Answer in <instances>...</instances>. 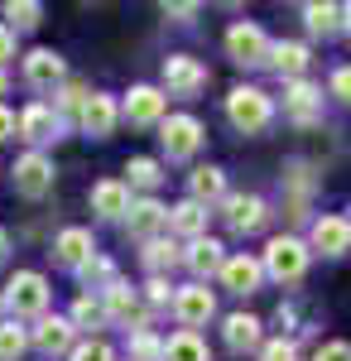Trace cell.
I'll use <instances>...</instances> for the list:
<instances>
[{
  "mask_svg": "<svg viewBox=\"0 0 351 361\" xmlns=\"http://www.w3.org/2000/svg\"><path fill=\"white\" fill-rule=\"evenodd\" d=\"M308 260H313V250L298 236H274L270 246H265V255H260L265 275L279 279V284H298V279L308 275Z\"/></svg>",
  "mask_w": 351,
  "mask_h": 361,
  "instance_id": "1",
  "label": "cell"
},
{
  "mask_svg": "<svg viewBox=\"0 0 351 361\" xmlns=\"http://www.w3.org/2000/svg\"><path fill=\"white\" fill-rule=\"evenodd\" d=\"M226 116H231V126H236L241 135H260V130L274 121V102L260 92V87H231Z\"/></svg>",
  "mask_w": 351,
  "mask_h": 361,
  "instance_id": "2",
  "label": "cell"
},
{
  "mask_svg": "<svg viewBox=\"0 0 351 361\" xmlns=\"http://www.w3.org/2000/svg\"><path fill=\"white\" fill-rule=\"evenodd\" d=\"M5 308L15 313V318H44L49 313V279L39 275V270H20V275L5 284Z\"/></svg>",
  "mask_w": 351,
  "mask_h": 361,
  "instance_id": "3",
  "label": "cell"
},
{
  "mask_svg": "<svg viewBox=\"0 0 351 361\" xmlns=\"http://www.w3.org/2000/svg\"><path fill=\"white\" fill-rule=\"evenodd\" d=\"M226 54L236 58L241 68H255V63L270 58V39H265V29L255 25V20H236V25L226 29Z\"/></svg>",
  "mask_w": 351,
  "mask_h": 361,
  "instance_id": "4",
  "label": "cell"
},
{
  "mask_svg": "<svg viewBox=\"0 0 351 361\" xmlns=\"http://www.w3.org/2000/svg\"><path fill=\"white\" fill-rule=\"evenodd\" d=\"M159 140L168 149V159H192L202 149V126H197V116H164Z\"/></svg>",
  "mask_w": 351,
  "mask_h": 361,
  "instance_id": "5",
  "label": "cell"
},
{
  "mask_svg": "<svg viewBox=\"0 0 351 361\" xmlns=\"http://www.w3.org/2000/svg\"><path fill=\"white\" fill-rule=\"evenodd\" d=\"M49 188H54V159L44 149H29L25 159H15V193L44 197Z\"/></svg>",
  "mask_w": 351,
  "mask_h": 361,
  "instance_id": "6",
  "label": "cell"
},
{
  "mask_svg": "<svg viewBox=\"0 0 351 361\" xmlns=\"http://www.w3.org/2000/svg\"><path fill=\"white\" fill-rule=\"evenodd\" d=\"M25 82L34 92H58V87L68 82L63 54H54V49H29L25 54Z\"/></svg>",
  "mask_w": 351,
  "mask_h": 361,
  "instance_id": "7",
  "label": "cell"
},
{
  "mask_svg": "<svg viewBox=\"0 0 351 361\" xmlns=\"http://www.w3.org/2000/svg\"><path fill=\"white\" fill-rule=\"evenodd\" d=\"M116 121H121V106H116V97H106V92H92L78 111L82 135H92V140H106L116 130Z\"/></svg>",
  "mask_w": 351,
  "mask_h": 361,
  "instance_id": "8",
  "label": "cell"
},
{
  "mask_svg": "<svg viewBox=\"0 0 351 361\" xmlns=\"http://www.w3.org/2000/svg\"><path fill=\"white\" fill-rule=\"evenodd\" d=\"M164 87H168L173 97H197V92L207 87V68H202L197 58H183V54L164 58Z\"/></svg>",
  "mask_w": 351,
  "mask_h": 361,
  "instance_id": "9",
  "label": "cell"
},
{
  "mask_svg": "<svg viewBox=\"0 0 351 361\" xmlns=\"http://www.w3.org/2000/svg\"><path fill=\"white\" fill-rule=\"evenodd\" d=\"M173 313H178V323H183L188 333H197V328L216 313L212 289H207V284H188V289H178V294H173Z\"/></svg>",
  "mask_w": 351,
  "mask_h": 361,
  "instance_id": "10",
  "label": "cell"
},
{
  "mask_svg": "<svg viewBox=\"0 0 351 361\" xmlns=\"http://www.w3.org/2000/svg\"><path fill=\"white\" fill-rule=\"evenodd\" d=\"M73 318H54V313H44L39 318V328L29 333V347H39L44 357H63V352H73Z\"/></svg>",
  "mask_w": 351,
  "mask_h": 361,
  "instance_id": "11",
  "label": "cell"
},
{
  "mask_svg": "<svg viewBox=\"0 0 351 361\" xmlns=\"http://www.w3.org/2000/svg\"><path fill=\"white\" fill-rule=\"evenodd\" d=\"M183 265L197 275V284H207L212 275H221V265H226V246L212 241V236H197V241L183 246Z\"/></svg>",
  "mask_w": 351,
  "mask_h": 361,
  "instance_id": "12",
  "label": "cell"
},
{
  "mask_svg": "<svg viewBox=\"0 0 351 361\" xmlns=\"http://www.w3.org/2000/svg\"><path fill=\"white\" fill-rule=\"evenodd\" d=\"M260 279H265V265L255 260V255H226V265H221V284L231 289V294H241V299H250L255 289H260Z\"/></svg>",
  "mask_w": 351,
  "mask_h": 361,
  "instance_id": "13",
  "label": "cell"
},
{
  "mask_svg": "<svg viewBox=\"0 0 351 361\" xmlns=\"http://www.w3.org/2000/svg\"><path fill=\"white\" fill-rule=\"evenodd\" d=\"M221 212H226V222H231V231H260L265 226V197H255V193H226V202H221Z\"/></svg>",
  "mask_w": 351,
  "mask_h": 361,
  "instance_id": "14",
  "label": "cell"
},
{
  "mask_svg": "<svg viewBox=\"0 0 351 361\" xmlns=\"http://www.w3.org/2000/svg\"><path fill=\"white\" fill-rule=\"evenodd\" d=\"M164 92L159 87H130V97H125V106H121V116L130 121V126H159L164 121Z\"/></svg>",
  "mask_w": 351,
  "mask_h": 361,
  "instance_id": "15",
  "label": "cell"
},
{
  "mask_svg": "<svg viewBox=\"0 0 351 361\" xmlns=\"http://www.w3.org/2000/svg\"><path fill=\"white\" fill-rule=\"evenodd\" d=\"M58 130H63V121H58L54 106L34 102V106H25V111H20V135H25L29 145H54Z\"/></svg>",
  "mask_w": 351,
  "mask_h": 361,
  "instance_id": "16",
  "label": "cell"
},
{
  "mask_svg": "<svg viewBox=\"0 0 351 361\" xmlns=\"http://www.w3.org/2000/svg\"><path fill=\"white\" fill-rule=\"evenodd\" d=\"M308 250H323V255H347L351 250V226L347 217H318L308 231Z\"/></svg>",
  "mask_w": 351,
  "mask_h": 361,
  "instance_id": "17",
  "label": "cell"
},
{
  "mask_svg": "<svg viewBox=\"0 0 351 361\" xmlns=\"http://www.w3.org/2000/svg\"><path fill=\"white\" fill-rule=\"evenodd\" d=\"M54 255H58V265L82 270V265L97 255V241H92V231H87V226H68V231L54 241Z\"/></svg>",
  "mask_w": 351,
  "mask_h": 361,
  "instance_id": "18",
  "label": "cell"
},
{
  "mask_svg": "<svg viewBox=\"0 0 351 361\" xmlns=\"http://www.w3.org/2000/svg\"><path fill=\"white\" fill-rule=\"evenodd\" d=\"M125 226L149 241V236H159V226H168V207H164L159 197H135L130 212H125Z\"/></svg>",
  "mask_w": 351,
  "mask_h": 361,
  "instance_id": "19",
  "label": "cell"
},
{
  "mask_svg": "<svg viewBox=\"0 0 351 361\" xmlns=\"http://www.w3.org/2000/svg\"><path fill=\"white\" fill-rule=\"evenodd\" d=\"M130 188L121 183V178H106V183H97L92 188V212H101V217H111V222H125V212H130Z\"/></svg>",
  "mask_w": 351,
  "mask_h": 361,
  "instance_id": "20",
  "label": "cell"
},
{
  "mask_svg": "<svg viewBox=\"0 0 351 361\" xmlns=\"http://www.w3.org/2000/svg\"><path fill=\"white\" fill-rule=\"evenodd\" d=\"M318 106H323V92H318L313 82L298 78V82L284 87V111L294 116L298 126H313V121H318Z\"/></svg>",
  "mask_w": 351,
  "mask_h": 361,
  "instance_id": "21",
  "label": "cell"
},
{
  "mask_svg": "<svg viewBox=\"0 0 351 361\" xmlns=\"http://www.w3.org/2000/svg\"><path fill=\"white\" fill-rule=\"evenodd\" d=\"M270 63L279 78H289V82H298L303 78V68H308V49L303 44H294V39H279V44H270Z\"/></svg>",
  "mask_w": 351,
  "mask_h": 361,
  "instance_id": "22",
  "label": "cell"
},
{
  "mask_svg": "<svg viewBox=\"0 0 351 361\" xmlns=\"http://www.w3.org/2000/svg\"><path fill=\"white\" fill-rule=\"evenodd\" d=\"M188 197H192V202H202V207H212V202H226V173H221V169H212V164L192 169Z\"/></svg>",
  "mask_w": 351,
  "mask_h": 361,
  "instance_id": "23",
  "label": "cell"
},
{
  "mask_svg": "<svg viewBox=\"0 0 351 361\" xmlns=\"http://www.w3.org/2000/svg\"><path fill=\"white\" fill-rule=\"evenodd\" d=\"M221 337H226L231 352H250V347H260V318L255 313H226Z\"/></svg>",
  "mask_w": 351,
  "mask_h": 361,
  "instance_id": "24",
  "label": "cell"
},
{
  "mask_svg": "<svg viewBox=\"0 0 351 361\" xmlns=\"http://www.w3.org/2000/svg\"><path fill=\"white\" fill-rule=\"evenodd\" d=\"M168 231H178V236H188V241H197V236H207V207L202 202H178V207H168Z\"/></svg>",
  "mask_w": 351,
  "mask_h": 361,
  "instance_id": "25",
  "label": "cell"
},
{
  "mask_svg": "<svg viewBox=\"0 0 351 361\" xmlns=\"http://www.w3.org/2000/svg\"><path fill=\"white\" fill-rule=\"evenodd\" d=\"M101 294H106V318H116V323H130V318H135V323H144L140 299H135V289H130V284H121V279H116L111 289H101Z\"/></svg>",
  "mask_w": 351,
  "mask_h": 361,
  "instance_id": "26",
  "label": "cell"
},
{
  "mask_svg": "<svg viewBox=\"0 0 351 361\" xmlns=\"http://www.w3.org/2000/svg\"><path fill=\"white\" fill-rule=\"evenodd\" d=\"M303 25H308V34H337L342 29V5H332V0H308L303 5Z\"/></svg>",
  "mask_w": 351,
  "mask_h": 361,
  "instance_id": "27",
  "label": "cell"
},
{
  "mask_svg": "<svg viewBox=\"0 0 351 361\" xmlns=\"http://www.w3.org/2000/svg\"><path fill=\"white\" fill-rule=\"evenodd\" d=\"M164 361H212V352H207V342L197 333H173L168 342H164Z\"/></svg>",
  "mask_w": 351,
  "mask_h": 361,
  "instance_id": "28",
  "label": "cell"
},
{
  "mask_svg": "<svg viewBox=\"0 0 351 361\" xmlns=\"http://www.w3.org/2000/svg\"><path fill=\"white\" fill-rule=\"evenodd\" d=\"M178 260H183V246H178L173 236H149V241H144V265H149L154 275L173 270Z\"/></svg>",
  "mask_w": 351,
  "mask_h": 361,
  "instance_id": "29",
  "label": "cell"
},
{
  "mask_svg": "<svg viewBox=\"0 0 351 361\" xmlns=\"http://www.w3.org/2000/svg\"><path fill=\"white\" fill-rule=\"evenodd\" d=\"M125 173H130V178H125V188H140L144 197H149V193L164 183L159 159H144V154H140V159H130V164H125Z\"/></svg>",
  "mask_w": 351,
  "mask_h": 361,
  "instance_id": "30",
  "label": "cell"
},
{
  "mask_svg": "<svg viewBox=\"0 0 351 361\" xmlns=\"http://www.w3.org/2000/svg\"><path fill=\"white\" fill-rule=\"evenodd\" d=\"M5 20H10V34L15 29H34L44 20V5L39 0H5Z\"/></svg>",
  "mask_w": 351,
  "mask_h": 361,
  "instance_id": "31",
  "label": "cell"
},
{
  "mask_svg": "<svg viewBox=\"0 0 351 361\" xmlns=\"http://www.w3.org/2000/svg\"><path fill=\"white\" fill-rule=\"evenodd\" d=\"M29 352V328L20 323H0V361H20Z\"/></svg>",
  "mask_w": 351,
  "mask_h": 361,
  "instance_id": "32",
  "label": "cell"
},
{
  "mask_svg": "<svg viewBox=\"0 0 351 361\" xmlns=\"http://www.w3.org/2000/svg\"><path fill=\"white\" fill-rule=\"evenodd\" d=\"M101 323H106V304L92 299V294H78V304H73V328H101Z\"/></svg>",
  "mask_w": 351,
  "mask_h": 361,
  "instance_id": "33",
  "label": "cell"
},
{
  "mask_svg": "<svg viewBox=\"0 0 351 361\" xmlns=\"http://www.w3.org/2000/svg\"><path fill=\"white\" fill-rule=\"evenodd\" d=\"M130 361H164V342L154 333L135 328V337H130Z\"/></svg>",
  "mask_w": 351,
  "mask_h": 361,
  "instance_id": "34",
  "label": "cell"
},
{
  "mask_svg": "<svg viewBox=\"0 0 351 361\" xmlns=\"http://www.w3.org/2000/svg\"><path fill=\"white\" fill-rule=\"evenodd\" d=\"M68 361H116V352H111V342H101V337H87V342H73Z\"/></svg>",
  "mask_w": 351,
  "mask_h": 361,
  "instance_id": "35",
  "label": "cell"
},
{
  "mask_svg": "<svg viewBox=\"0 0 351 361\" xmlns=\"http://www.w3.org/2000/svg\"><path fill=\"white\" fill-rule=\"evenodd\" d=\"M78 275L87 279V284H106V289H111V284H116V275H111V260H101V255H92V260L82 265Z\"/></svg>",
  "mask_w": 351,
  "mask_h": 361,
  "instance_id": "36",
  "label": "cell"
},
{
  "mask_svg": "<svg viewBox=\"0 0 351 361\" xmlns=\"http://www.w3.org/2000/svg\"><path fill=\"white\" fill-rule=\"evenodd\" d=\"M260 361H298V347L289 342V337H274V342L260 347Z\"/></svg>",
  "mask_w": 351,
  "mask_h": 361,
  "instance_id": "37",
  "label": "cell"
},
{
  "mask_svg": "<svg viewBox=\"0 0 351 361\" xmlns=\"http://www.w3.org/2000/svg\"><path fill=\"white\" fill-rule=\"evenodd\" d=\"M54 97H58V106H63V111H73V106H78V111H82V102H87L92 92H87V87H82V82H63V87H58V92H54Z\"/></svg>",
  "mask_w": 351,
  "mask_h": 361,
  "instance_id": "38",
  "label": "cell"
},
{
  "mask_svg": "<svg viewBox=\"0 0 351 361\" xmlns=\"http://www.w3.org/2000/svg\"><path fill=\"white\" fill-rule=\"evenodd\" d=\"M144 299H149V304L154 308H164V304H173V294H168V279H149V284H144Z\"/></svg>",
  "mask_w": 351,
  "mask_h": 361,
  "instance_id": "39",
  "label": "cell"
},
{
  "mask_svg": "<svg viewBox=\"0 0 351 361\" xmlns=\"http://www.w3.org/2000/svg\"><path fill=\"white\" fill-rule=\"evenodd\" d=\"M332 97H337L342 106H351V68H337V73H332Z\"/></svg>",
  "mask_w": 351,
  "mask_h": 361,
  "instance_id": "40",
  "label": "cell"
},
{
  "mask_svg": "<svg viewBox=\"0 0 351 361\" xmlns=\"http://www.w3.org/2000/svg\"><path fill=\"white\" fill-rule=\"evenodd\" d=\"M313 361H351V347L347 342H327V347H318V357Z\"/></svg>",
  "mask_w": 351,
  "mask_h": 361,
  "instance_id": "41",
  "label": "cell"
},
{
  "mask_svg": "<svg viewBox=\"0 0 351 361\" xmlns=\"http://www.w3.org/2000/svg\"><path fill=\"white\" fill-rule=\"evenodd\" d=\"M10 58H15V34H10V25L0 20V68H5Z\"/></svg>",
  "mask_w": 351,
  "mask_h": 361,
  "instance_id": "42",
  "label": "cell"
},
{
  "mask_svg": "<svg viewBox=\"0 0 351 361\" xmlns=\"http://www.w3.org/2000/svg\"><path fill=\"white\" fill-rule=\"evenodd\" d=\"M15 130H20V121H15V111H5V106H0V140H10Z\"/></svg>",
  "mask_w": 351,
  "mask_h": 361,
  "instance_id": "43",
  "label": "cell"
},
{
  "mask_svg": "<svg viewBox=\"0 0 351 361\" xmlns=\"http://www.w3.org/2000/svg\"><path fill=\"white\" fill-rule=\"evenodd\" d=\"M5 250H10V231L0 226V260H5Z\"/></svg>",
  "mask_w": 351,
  "mask_h": 361,
  "instance_id": "44",
  "label": "cell"
},
{
  "mask_svg": "<svg viewBox=\"0 0 351 361\" xmlns=\"http://www.w3.org/2000/svg\"><path fill=\"white\" fill-rule=\"evenodd\" d=\"M342 29L351 34V5H342Z\"/></svg>",
  "mask_w": 351,
  "mask_h": 361,
  "instance_id": "45",
  "label": "cell"
},
{
  "mask_svg": "<svg viewBox=\"0 0 351 361\" xmlns=\"http://www.w3.org/2000/svg\"><path fill=\"white\" fill-rule=\"evenodd\" d=\"M5 87H10V78H5V68H0V92H5Z\"/></svg>",
  "mask_w": 351,
  "mask_h": 361,
  "instance_id": "46",
  "label": "cell"
},
{
  "mask_svg": "<svg viewBox=\"0 0 351 361\" xmlns=\"http://www.w3.org/2000/svg\"><path fill=\"white\" fill-rule=\"evenodd\" d=\"M0 323H5V299H0Z\"/></svg>",
  "mask_w": 351,
  "mask_h": 361,
  "instance_id": "47",
  "label": "cell"
},
{
  "mask_svg": "<svg viewBox=\"0 0 351 361\" xmlns=\"http://www.w3.org/2000/svg\"><path fill=\"white\" fill-rule=\"evenodd\" d=\"M347 226H351V217H347Z\"/></svg>",
  "mask_w": 351,
  "mask_h": 361,
  "instance_id": "48",
  "label": "cell"
}]
</instances>
